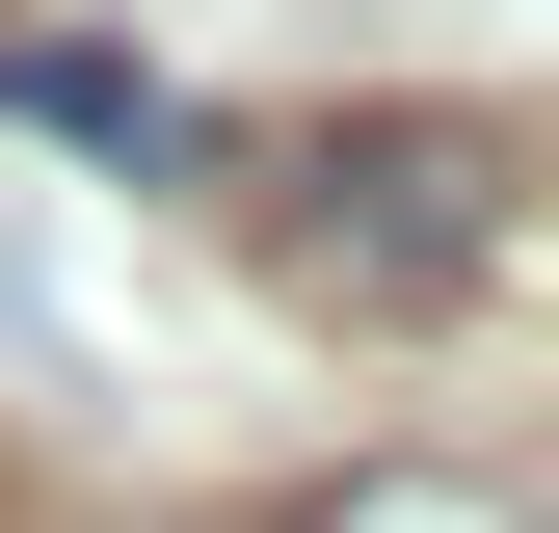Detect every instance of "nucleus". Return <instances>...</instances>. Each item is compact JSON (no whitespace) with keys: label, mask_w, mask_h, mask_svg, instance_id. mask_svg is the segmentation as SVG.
<instances>
[{"label":"nucleus","mask_w":559,"mask_h":533,"mask_svg":"<svg viewBox=\"0 0 559 533\" xmlns=\"http://www.w3.org/2000/svg\"><path fill=\"white\" fill-rule=\"evenodd\" d=\"M294 533H533V507H507V481H453V453H346Z\"/></svg>","instance_id":"obj_3"},{"label":"nucleus","mask_w":559,"mask_h":533,"mask_svg":"<svg viewBox=\"0 0 559 533\" xmlns=\"http://www.w3.org/2000/svg\"><path fill=\"white\" fill-rule=\"evenodd\" d=\"M0 107H53V133H107V161H214V133H187L160 81H133L107 27H0Z\"/></svg>","instance_id":"obj_2"},{"label":"nucleus","mask_w":559,"mask_h":533,"mask_svg":"<svg viewBox=\"0 0 559 533\" xmlns=\"http://www.w3.org/2000/svg\"><path fill=\"white\" fill-rule=\"evenodd\" d=\"M214 214H240V266L294 320L400 347V320H453L479 266H507V133H479V107H294V133L214 161Z\"/></svg>","instance_id":"obj_1"}]
</instances>
